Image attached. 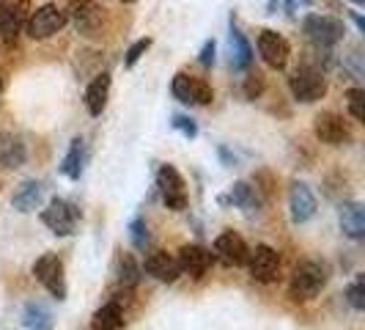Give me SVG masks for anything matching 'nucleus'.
Wrapping results in <instances>:
<instances>
[{"label":"nucleus","mask_w":365,"mask_h":330,"mask_svg":"<svg viewBox=\"0 0 365 330\" xmlns=\"http://www.w3.org/2000/svg\"><path fill=\"white\" fill-rule=\"evenodd\" d=\"M292 3H305V6H308V3H311V0H292Z\"/></svg>","instance_id":"obj_36"},{"label":"nucleus","mask_w":365,"mask_h":330,"mask_svg":"<svg viewBox=\"0 0 365 330\" xmlns=\"http://www.w3.org/2000/svg\"><path fill=\"white\" fill-rule=\"evenodd\" d=\"M313 132L322 144L327 146H349L351 144V129L344 121V116L332 113V110H324L313 119Z\"/></svg>","instance_id":"obj_7"},{"label":"nucleus","mask_w":365,"mask_h":330,"mask_svg":"<svg viewBox=\"0 0 365 330\" xmlns=\"http://www.w3.org/2000/svg\"><path fill=\"white\" fill-rule=\"evenodd\" d=\"M115 275H118V284L129 286V289L140 284V267H138V261L129 254H118V259H115Z\"/></svg>","instance_id":"obj_27"},{"label":"nucleus","mask_w":365,"mask_h":330,"mask_svg":"<svg viewBox=\"0 0 365 330\" xmlns=\"http://www.w3.org/2000/svg\"><path fill=\"white\" fill-rule=\"evenodd\" d=\"M346 105H349L351 119H354V121H363V119H365V94H363V89H349V91H346Z\"/></svg>","instance_id":"obj_30"},{"label":"nucleus","mask_w":365,"mask_h":330,"mask_svg":"<svg viewBox=\"0 0 365 330\" xmlns=\"http://www.w3.org/2000/svg\"><path fill=\"white\" fill-rule=\"evenodd\" d=\"M154 281H163V284H173L182 270H179V261L170 256V254H165V251H154V254H148L146 256V267H143Z\"/></svg>","instance_id":"obj_17"},{"label":"nucleus","mask_w":365,"mask_h":330,"mask_svg":"<svg viewBox=\"0 0 365 330\" xmlns=\"http://www.w3.org/2000/svg\"><path fill=\"white\" fill-rule=\"evenodd\" d=\"M121 325H124L121 303H118V300H110V303H105L99 311L93 314L91 330H118Z\"/></svg>","instance_id":"obj_23"},{"label":"nucleus","mask_w":365,"mask_h":330,"mask_svg":"<svg viewBox=\"0 0 365 330\" xmlns=\"http://www.w3.org/2000/svg\"><path fill=\"white\" fill-rule=\"evenodd\" d=\"M261 91H264V74L250 72L245 77V96H247V99H258Z\"/></svg>","instance_id":"obj_32"},{"label":"nucleus","mask_w":365,"mask_h":330,"mask_svg":"<svg viewBox=\"0 0 365 330\" xmlns=\"http://www.w3.org/2000/svg\"><path fill=\"white\" fill-rule=\"evenodd\" d=\"M25 144H22V138L17 135H6L3 138V144H0V165L3 168H19V165L25 163Z\"/></svg>","instance_id":"obj_24"},{"label":"nucleus","mask_w":365,"mask_h":330,"mask_svg":"<svg viewBox=\"0 0 365 330\" xmlns=\"http://www.w3.org/2000/svg\"><path fill=\"white\" fill-rule=\"evenodd\" d=\"M66 28V11L58 9L55 3H44L34 9L28 19H25V34L36 41H44V39H53L55 34H61Z\"/></svg>","instance_id":"obj_3"},{"label":"nucleus","mask_w":365,"mask_h":330,"mask_svg":"<svg viewBox=\"0 0 365 330\" xmlns=\"http://www.w3.org/2000/svg\"><path fill=\"white\" fill-rule=\"evenodd\" d=\"M247 242L234 234V231H222L217 239H215V256L228 264V267H242L247 261Z\"/></svg>","instance_id":"obj_13"},{"label":"nucleus","mask_w":365,"mask_h":330,"mask_svg":"<svg viewBox=\"0 0 365 330\" xmlns=\"http://www.w3.org/2000/svg\"><path fill=\"white\" fill-rule=\"evenodd\" d=\"M66 22H72L80 36H96L102 28V6L96 0H69Z\"/></svg>","instance_id":"obj_5"},{"label":"nucleus","mask_w":365,"mask_h":330,"mask_svg":"<svg viewBox=\"0 0 365 330\" xmlns=\"http://www.w3.org/2000/svg\"><path fill=\"white\" fill-rule=\"evenodd\" d=\"M28 0H17V3H9L3 17H0V41L3 44H14L17 36L25 28V19H28Z\"/></svg>","instance_id":"obj_15"},{"label":"nucleus","mask_w":365,"mask_h":330,"mask_svg":"<svg viewBox=\"0 0 365 330\" xmlns=\"http://www.w3.org/2000/svg\"><path fill=\"white\" fill-rule=\"evenodd\" d=\"M129 239H132V245L138 248V251H146L148 248V226L143 218H135L129 223Z\"/></svg>","instance_id":"obj_29"},{"label":"nucleus","mask_w":365,"mask_h":330,"mask_svg":"<svg viewBox=\"0 0 365 330\" xmlns=\"http://www.w3.org/2000/svg\"><path fill=\"white\" fill-rule=\"evenodd\" d=\"M250 64H253V47L231 19V66L237 72H245V69H250Z\"/></svg>","instance_id":"obj_21"},{"label":"nucleus","mask_w":365,"mask_h":330,"mask_svg":"<svg viewBox=\"0 0 365 330\" xmlns=\"http://www.w3.org/2000/svg\"><path fill=\"white\" fill-rule=\"evenodd\" d=\"M41 196H44L41 182L28 179V182L19 184V190L14 193V199H11V206H14L17 212H34L38 204H41Z\"/></svg>","instance_id":"obj_22"},{"label":"nucleus","mask_w":365,"mask_h":330,"mask_svg":"<svg viewBox=\"0 0 365 330\" xmlns=\"http://www.w3.org/2000/svg\"><path fill=\"white\" fill-rule=\"evenodd\" d=\"M179 270L187 275H192V278H203L206 270L212 267V261H215V254L212 251H206L201 245H184L182 251H179Z\"/></svg>","instance_id":"obj_14"},{"label":"nucleus","mask_w":365,"mask_h":330,"mask_svg":"<svg viewBox=\"0 0 365 330\" xmlns=\"http://www.w3.org/2000/svg\"><path fill=\"white\" fill-rule=\"evenodd\" d=\"M258 55L264 58L267 66L272 69H286L289 64V55H292V44L286 41V36H280L277 31H258Z\"/></svg>","instance_id":"obj_10"},{"label":"nucleus","mask_w":365,"mask_h":330,"mask_svg":"<svg viewBox=\"0 0 365 330\" xmlns=\"http://www.w3.org/2000/svg\"><path fill=\"white\" fill-rule=\"evenodd\" d=\"M173 129H179L187 141H192V138H198V124L190 119V116H173Z\"/></svg>","instance_id":"obj_33"},{"label":"nucleus","mask_w":365,"mask_h":330,"mask_svg":"<svg viewBox=\"0 0 365 330\" xmlns=\"http://www.w3.org/2000/svg\"><path fill=\"white\" fill-rule=\"evenodd\" d=\"M327 284V267L319 261H299L294 267L292 284H289V294L297 303H308L316 294L324 289Z\"/></svg>","instance_id":"obj_1"},{"label":"nucleus","mask_w":365,"mask_h":330,"mask_svg":"<svg viewBox=\"0 0 365 330\" xmlns=\"http://www.w3.org/2000/svg\"><path fill=\"white\" fill-rule=\"evenodd\" d=\"M3 86H6V77H3V72H0V91H3Z\"/></svg>","instance_id":"obj_35"},{"label":"nucleus","mask_w":365,"mask_h":330,"mask_svg":"<svg viewBox=\"0 0 365 330\" xmlns=\"http://www.w3.org/2000/svg\"><path fill=\"white\" fill-rule=\"evenodd\" d=\"M157 187L163 193V201L168 209L173 212H182L187 206V193H184V179L182 174L173 168V165H163L157 171Z\"/></svg>","instance_id":"obj_11"},{"label":"nucleus","mask_w":365,"mask_h":330,"mask_svg":"<svg viewBox=\"0 0 365 330\" xmlns=\"http://www.w3.org/2000/svg\"><path fill=\"white\" fill-rule=\"evenodd\" d=\"M289 209L294 223H308L316 215V196L305 182H294L289 190Z\"/></svg>","instance_id":"obj_16"},{"label":"nucleus","mask_w":365,"mask_h":330,"mask_svg":"<svg viewBox=\"0 0 365 330\" xmlns=\"http://www.w3.org/2000/svg\"><path fill=\"white\" fill-rule=\"evenodd\" d=\"M86 163H88V146H86L83 138H74L66 157H63V163H61V174L77 182L83 176V171H86Z\"/></svg>","instance_id":"obj_19"},{"label":"nucleus","mask_w":365,"mask_h":330,"mask_svg":"<svg viewBox=\"0 0 365 330\" xmlns=\"http://www.w3.org/2000/svg\"><path fill=\"white\" fill-rule=\"evenodd\" d=\"M34 275L55 300H66V278H63V261L61 259L53 256V254H44L41 259H36Z\"/></svg>","instance_id":"obj_8"},{"label":"nucleus","mask_w":365,"mask_h":330,"mask_svg":"<svg viewBox=\"0 0 365 330\" xmlns=\"http://www.w3.org/2000/svg\"><path fill=\"white\" fill-rule=\"evenodd\" d=\"M289 89H292V96L297 102L313 105V102H319L327 94V80H324L322 69H316L311 64H302L289 77Z\"/></svg>","instance_id":"obj_2"},{"label":"nucleus","mask_w":365,"mask_h":330,"mask_svg":"<svg viewBox=\"0 0 365 330\" xmlns=\"http://www.w3.org/2000/svg\"><path fill=\"white\" fill-rule=\"evenodd\" d=\"M148 47H151V39H148V36L138 39V41H135V44L127 50V55H124V66H135V64H138V61L148 53Z\"/></svg>","instance_id":"obj_31"},{"label":"nucleus","mask_w":365,"mask_h":330,"mask_svg":"<svg viewBox=\"0 0 365 330\" xmlns=\"http://www.w3.org/2000/svg\"><path fill=\"white\" fill-rule=\"evenodd\" d=\"M341 229L344 234L351 239H363L365 237V209L363 204L346 201L341 204Z\"/></svg>","instance_id":"obj_20"},{"label":"nucleus","mask_w":365,"mask_h":330,"mask_svg":"<svg viewBox=\"0 0 365 330\" xmlns=\"http://www.w3.org/2000/svg\"><path fill=\"white\" fill-rule=\"evenodd\" d=\"M351 3H354V6H363L365 0H351Z\"/></svg>","instance_id":"obj_37"},{"label":"nucleus","mask_w":365,"mask_h":330,"mask_svg":"<svg viewBox=\"0 0 365 330\" xmlns=\"http://www.w3.org/2000/svg\"><path fill=\"white\" fill-rule=\"evenodd\" d=\"M170 91L173 96L182 102V105H212L215 102V91L212 86L201 80V77H192V74L179 72L170 83Z\"/></svg>","instance_id":"obj_6"},{"label":"nucleus","mask_w":365,"mask_h":330,"mask_svg":"<svg viewBox=\"0 0 365 330\" xmlns=\"http://www.w3.org/2000/svg\"><path fill=\"white\" fill-rule=\"evenodd\" d=\"M77 218H80L77 206H74L72 201H63V199L50 201V206L41 212V223H44L53 234H58V237H69V234H74Z\"/></svg>","instance_id":"obj_9"},{"label":"nucleus","mask_w":365,"mask_h":330,"mask_svg":"<svg viewBox=\"0 0 365 330\" xmlns=\"http://www.w3.org/2000/svg\"><path fill=\"white\" fill-rule=\"evenodd\" d=\"M302 34L311 39L316 47H335L344 39L346 28L341 19L329 17V14H308L302 19Z\"/></svg>","instance_id":"obj_4"},{"label":"nucleus","mask_w":365,"mask_h":330,"mask_svg":"<svg viewBox=\"0 0 365 330\" xmlns=\"http://www.w3.org/2000/svg\"><path fill=\"white\" fill-rule=\"evenodd\" d=\"M215 53H217V44H215V39H209V41H206V44L201 47V55H198V64L209 69V66L215 64Z\"/></svg>","instance_id":"obj_34"},{"label":"nucleus","mask_w":365,"mask_h":330,"mask_svg":"<svg viewBox=\"0 0 365 330\" xmlns=\"http://www.w3.org/2000/svg\"><path fill=\"white\" fill-rule=\"evenodd\" d=\"M228 201L239 206V209H245V212H253V209H261V196H258L256 187H250L247 182H237L231 187V196H228Z\"/></svg>","instance_id":"obj_25"},{"label":"nucleus","mask_w":365,"mask_h":330,"mask_svg":"<svg viewBox=\"0 0 365 330\" xmlns=\"http://www.w3.org/2000/svg\"><path fill=\"white\" fill-rule=\"evenodd\" d=\"M346 300L354 311H365V275L354 278V284L346 289Z\"/></svg>","instance_id":"obj_28"},{"label":"nucleus","mask_w":365,"mask_h":330,"mask_svg":"<svg viewBox=\"0 0 365 330\" xmlns=\"http://www.w3.org/2000/svg\"><path fill=\"white\" fill-rule=\"evenodd\" d=\"M110 74L102 72L96 74L91 83H88V89H86V108L91 116H102V110L108 105V96H110Z\"/></svg>","instance_id":"obj_18"},{"label":"nucleus","mask_w":365,"mask_h":330,"mask_svg":"<svg viewBox=\"0 0 365 330\" xmlns=\"http://www.w3.org/2000/svg\"><path fill=\"white\" fill-rule=\"evenodd\" d=\"M22 325L28 330H53V314L41 303H28L22 311Z\"/></svg>","instance_id":"obj_26"},{"label":"nucleus","mask_w":365,"mask_h":330,"mask_svg":"<svg viewBox=\"0 0 365 330\" xmlns=\"http://www.w3.org/2000/svg\"><path fill=\"white\" fill-rule=\"evenodd\" d=\"M118 3H135V0H118Z\"/></svg>","instance_id":"obj_38"},{"label":"nucleus","mask_w":365,"mask_h":330,"mask_svg":"<svg viewBox=\"0 0 365 330\" xmlns=\"http://www.w3.org/2000/svg\"><path fill=\"white\" fill-rule=\"evenodd\" d=\"M247 264H250V275L258 284H272L280 270V256L277 251L269 245H256L250 254H247Z\"/></svg>","instance_id":"obj_12"}]
</instances>
